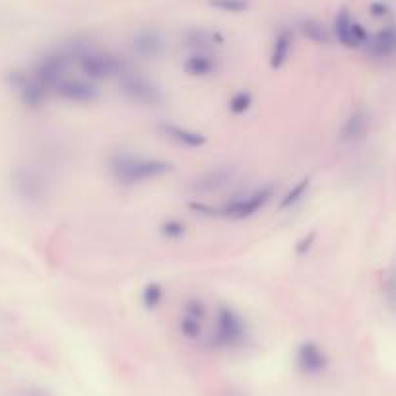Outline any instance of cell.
Masks as SVG:
<instances>
[{
	"label": "cell",
	"instance_id": "26",
	"mask_svg": "<svg viewBox=\"0 0 396 396\" xmlns=\"http://www.w3.org/2000/svg\"><path fill=\"white\" fill-rule=\"evenodd\" d=\"M208 4L225 14H241L248 8V0H208Z\"/></svg>",
	"mask_w": 396,
	"mask_h": 396
},
{
	"label": "cell",
	"instance_id": "28",
	"mask_svg": "<svg viewBox=\"0 0 396 396\" xmlns=\"http://www.w3.org/2000/svg\"><path fill=\"white\" fill-rule=\"evenodd\" d=\"M369 14H371L373 18H387V16L390 14V6H388L387 2L377 0V2H371V4H369Z\"/></svg>",
	"mask_w": 396,
	"mask_h": 396
},
{
	"label": "cell",
	"instance_id": "23",
	"mask_svg": "<svg viewBox=\"0 0 396 396\" xmlns=\"http://www.w3.org/2000/svg\"><path fill=\"white\" fill-rule=\"evenodd\" d=\"M165 299V287L160 282H148L140 292V301L148 311H155Z\"/></svg>",
	"mask_w": 396,
	"mask_h": 396
},
{
	"label": "cell",
	"instance_id": "25",
	"mask_svg": "<svg viewBox=\"0 0 396 396\" xmlns=\"http://www.w3.org/2000/svg\"><path fill=\"white\" fill-rule=\"evenodd\" d=\"M186 227L185 224L177 220V217H167L163 220L162 225H160V235H162L165 241H179L185 237Z\"/></svg>",
	"mask_w": 396,
	"mask_h": 396
},
{
	"label": "cell",
	"instance_id": "4",
	"mask_svg": "<svg viewBox=\"0 0 396 396\" xmlns=\"http://www.w3.org/2000/svg\"><path fill=\"white\" fill-rule=\"evenodd\" d=\"M276 198V186L272 183L255 186L251 191H243L239 194H233L224 204L216 206V217L233 220V222H243L251 220L256 214H260L272 200Z\"/></svg>",
	"mask_w": 396,
	"mask_h": 396
},
{
	"label": "cell",
	"instance_id": "20",
	"mask_svg": "<svg viewBox=\"0 0 396 396\" xmlns=\"http://www.w3.org/2000/svg\"><path fill=\"white\" fill-rule=\"evenodd\" d=\"M354 23L356 20L352 18L348 8H340L336 16H334L332 23V37L346 49H356V41H354Z\"/></svg>",
	"mask_w": 396,
	"mask_h": 396
},
{
	"label": "cell",
	"instance_id": "7",
	"mask_svg": "<svg viewBox=\"0 0 396 396\" xmlns=\"http://www.w3.org/2000/svg\"><path fill=\"white\" fill-rule=\"evenodd\" d=\"M8 84L12 88V92L16 93V97L20 100V103L28 109H39L41 105H45L47 100L51 97L49 90L39 82L31 70H14V72H10Z\"/></svg>",
	"mask_w": 396,
	"mask_h": 396
},
{
	"label": "cell",
	"instance_id": "19",
	"mask_svg": "<svg viewBox=\"0 0 396 396\" xmlns=\"http://www.w3.org/2000/svg\"><path fill=\"white\" fill-rule=\"evenodd\" d=\"M292 51H294V31L280 30L270 45V56H268L270 68H284L286 62L289 61V56H292Z\"/></svg>",
	"mask_w": 396,
	"mask_h": 396
},
{
	"label": "cell",
	"instance_id": "21",
	"mask_svg": "<svg viewBox=\"0 0 396 396\" xmlns=\"http://www.w3.org/2000/svg\"><path fill=\"white\" fill-rule=\"evenodd\" d=\"M311 183H313L311 175H305V177H301L297 183H294V185L289 186L286 193L278 198L280 212H287V210H294L295 206H299V204L307 198V194H309Z\"/></svg>",
	"mask_w": 396,
	"mask_h": 396
},
{
	"label": "cell",
	"instance_id": "3",
	"mask_svg": "<svg viewBox=\"0 0 396 396\" xmlns=\"http://www.w3.org/2000/svg\"><path fill=\"white\" fill-rule=\"evenodd\" d=\"M76 68L82 76L100 84L103 80H119L126 70L132 68V64L121 54L101 51L90 43L76 59Z\"/></svg>",
	"mask_w": 396,
	"mask_h": 396
},
{
	"label": "cell",
	"instance_id": "12",
	"mask_svg": "<svg viewBox=\"0 0 396 396\" xmlns=\"http://www.w3.org/2000/svg\"><path fill=\"white\" fill-rule=\"evenodd\" d=\"M237 171L229 167V165H220L214 169L200 173L198 177L191 181L188 191L196 196H206V194H214L224 191L225 186H229L235 181Z\"/></svg>",
	"mask_w": 396,
	"mask_h": 396
},
{
	"label": "cell",
	"instance_id": "9",
	"mask_svg": "<svg viewBox=\"0 0 396 396\" xmlns=\"http://www.w3.org/2000/svg\"><path fill=\"white\" fill-rule=\"evenodd\" d=\"M53 95L62 101H68V103H93V101L100 100L101 90L100 84L88 80L82 74L80 76L68 74L54 85Z\"/></svg>",
	"mask_w": 396,
	"mask_h": 396
},
{
	"label": "cell",
	"instance_id": "10",
	"mask_svg": "<svg viewBox=\"0 0 396 396\" xmlns=\"http://www.w3.org/2000/svg\"><path fill=\"white\" fill-rule=\"evenodd\" d=\"M208 318V307L198 297L186 299L177 320L179 334L188 342H198L204 336V323Z\"/></svg>",
	"mask_w": 396,
	"mask_h": 396
},
{
	"label": "cell",
	"instance_id": "15",
	"mask_svg": "<svg viewBox=\"0 0 396 396\" xmlns=\"http://www.w3.org/2000/svg\"><path fill=\"white\" fill-rule=\"evenodd\" d=\"M165 49V39L157 30H140L132 35V53L142 61L160 59Z\"/></svg>",
	"mask_w": 396,
	"mask_h": 396
},
{
	"label": "cell",
	"instance_id": "13",
	"mask_svg": "<svg viewBox=\"0 0 396 396\" xmlns=\"http://www.w3.org/2000/svg\"><path fill=\"white\" fill-rule=\"evenodd\" d=\"M155 128H157L162 138L169 140L173 144L185 148V150H200L208 142V138L202 132L183 126V124L175 123V121H160Z\"/></svg>",
	"mask_w": 396,
	"mask_h": 396
},
{
	"label": "cell",
	"instance_id": "22",
	"mask_svg": "<svg viewBox=\"0 0 396 396\" xmlns=\"http://www.w3.org/2000/svg\"><path fill=\"white\" fill-rule=\"evenodd\" d=\"M299 31L303 37H307L317 45H330L332 43V30L317 18H303L299 22Z\"/></svg>",
	"mask_w": 396,
	"mask_h": 396
},
{
	"label": "cell",
	"instance_id": "24",
	"mask_svg": "<svg viewBox=\"0 0 396 396\" xmlns=\"http://www.w3.org/2000/svg\"><path fill=\"white\" fill-rule=\"evenodd\" d=\"M253 103H255L253 93L248 92V90H239V92H235L232 97H229V101H227V109H229L232 115L241 116L251 111Z\"/></svg>",
	"mask_w": 396,
	"mask_h": 396
},
{
	"label": "cell",
	"instance_id": "14",
	"mask_svg": "<svg viewBox=\"0 0 396 396\" xmlns=\"http://www.w3.org/2000/svg\"><path fill=\"white\" fill-rule=\"evenodd\" d=\"M371 126V115L365 107H357L349 111L348 116L342 121L338 128V140L342 144H354L357 140H361Z\"/></svg>",
	"mask_w": 396,
	"mask_h": 396
},
{
	"label": "cell",
	"instance_id": "17",
	"mask_svg": "<svg viewBox=\"0 0 396 396\" xmlns=\"http://www.w3.org/2000/svg\"><path fill=\"white\" fill-rule=\"evenodd\" d=\"M220 68L222 66H220V59L216 53L194 51V53L186 54L185 61H183V70H185L186 76L198 78V80L216 76Z\"/></svg>",
	"mask_w": 396,
	"mask_h": 396
},
{
	"label": "cell",
	"instance_id": "1",
	"mask_svg": "<svg viewBox=\"0 0 396 396\" xmlns=\"http://www.w3.org/2000/svg\"><path fill=\"white\" fill-rule=\"evenodd\" d=\"M107 171L116 185L134 186L169 175L173 171V163L163 157H148V155L132 154V152H115L109 155Z\"/></svg>",
	"mask_w": 396,
	"mask_h": 396
},
{
	"label": "cell",
	"instance_id": "6",
	"mask_svg": "<svg viewBox=\"0 0 396 396\" xmlns=\"http://www.w3.org/2000/svg\"><path fill=\"white\" fill-rule=\"evenodd\" d=\"M116 84H119V92L123 93L124 100H128L134 105L160 107L165 101L162 85L146 74L138 72L134 66L131 70H126L123 76L116 80Z\"/></svg>",
	"mask_w": 396,
	"mask_h": 396
},
{
	"label": "cell",
	"instance_id": "5",
	"mask_svg": "<svg viewBox=\"0 0 396 396\" xmlns=\"http://www.w3.org/2000/svg\"><path fill=\"white\" fill-rule=\"evenodd\" d=\"M10 186L16 198L28 206H39L51 194V181L35 165H18L10 173Z\"/></svg>",
	"mask_w": 396,
	"mask_h": 396
},
{
	"label": "cell",
	"instance_id": "18",
	"mask_svg": "<svg viewBox=\"0 0 396 396\" xmlns=\"http://www.w3.org/2000/svg\"><path fill=\"white\" fill-rule=\"evenodd\" d=\"M365 51L369 56L377 61L392 59L396 56V23L383 28L377 33H373L369 43L365 47Z\"/></svg>",
	"mask_w": 396,
	"mask_h": 396
},
{
	"label": "cell",
	"instance_id": "29",
	"mask_svg": "<svg viewBox=\"0 0 396 396\" xmlns=\"http://www.w3.org/2000/svg\"><path fill=\"white\" fill-rule=\"evenodd\" d=\"M222 396H243V395H241L239 390H235V388H229V390H225Z\"/></svg>",
	"mask_w": 396,
	"mask_h": 396
},
{
	"label": "cell",
	"instance_id": "27",
	"mask_svg": "<svg viewBox=\"0 0 396 396\" xmlns=\"http://www.w3.org/2000/svg\"><path fill=\"white\" fill-rule=\"evenodd\" d=\"M315 239H317V233L311 232L309 235H305L303 239L297 241V245H295V253L299 256L307 255L311 248H313V245H315Z\"/></svg>",
	"mask_w": 396,
	"mask_h": 396
},
{
	"label": "cell",
	"instance_id": "11",
	"mask_svg": "<svg viewBox=\"0 0 396 396\" xmlns=\"http://www.w3.org/2000/svg\"><path fill=\"white\" fill-rule=\"evenodd\" d=\"M295 367L305 377H320L328 369V354L315 340H303L295 348Z\"/></svg>",
	"mask_w": 396,
	"mask_h": 396
},
{
	"label": "cell",
	"instance_id": "2",
	"mask_svg": "<svg viewBox=\"0 0 396 396\" xmlns=\"http://www.w3.org/2000/svg\"><path fill=\"white\" fill-rule=\"evenodd\" d=\"M248 340V328L245 318L241 317L232 305L222 303L214 313V323L208 334V346L220 352H233L243 348Z\"/></svg>",
	"mask_w": 396,
	"mask_h": 396
},
{
	"label": "cell",
	"instance_id": "16",
	"mask_svg": "<svg viewBox=\"0 0 396 396\" xmlns=\"http://www.w3.org/2000/svg\"><path fill=\"white\" fill-rule=\"evenodd\" d=\"M224 43V35L217 30H210V28H193L183 35V45L188 49V53H194V51L216 53Z\"/></svg>",
	"mask_w": 396,
	"mask_h": 396
},
{
	"label": "cell",
	"instance_id": "8",
	"mask_svg": "<svg viewBox=\"0 0 396 396\" xmlns=\"http://www.w3.org/2000/svg\"><path fill=\"white\" fill-rule=\"evenodd\" d=\"M70 68H72V62H70V59L66 56V53L62 51L61 47V49H54L51 53L43 54V56L35 62V66L31 68V72L35 74V78H37L39 82L49 90V93L53 95L54 85L59 84L64 76H68Z\"/></svg>",
	"mask_w": 396,
	"mask_h": 396
}]
</instances>
